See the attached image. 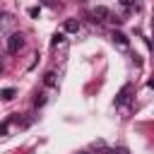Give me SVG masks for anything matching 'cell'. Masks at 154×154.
<instances>
[{"label": "cell", "mask_w": 154, "mask_h": 154, "mask_svg": "<svg viewBox=\"0 0 154 154\" xmlns=\"http://www.w3.org/2000/svg\"><path fill=\"white\" fill-rule=\"evenodd\" d=\"M120 5H123V7H132V5H135V0H120Z\"/></svg>", "instance_id": "8fae6325"}, {"label": "cell", "mask_w": 154, "mask_h": 154, "mask_svg": "<svg viewBox=\"0 0 154 154\" xmlns=\"http://www.w3.org/2000/svg\"><path fill=\"white\" fill-rule=\"evenodd\" d=\"M108 19H111V12H108V7L99 5V7L94 10V22H108Z\"/></svg>", "instance_id": "7a4b0ae2"}, {"label": "cell", "mask_w": 154, "mask_h": 154, "mask_svg": "<svg viewBox=\"0 0 154 154\" xmlns=\"http://www.w3.org/2000/svg\"><path fill=\"white\" fill-rule=\"evenodd\" d=\"M113 41H116L118 46H123V48H128V36H125L123 31H113Z\"/></svg>", "instance_id": "277c9868"}, {"label": "cell", "mask_w": 154, "mask_h": 154, "mask_svg": "<svg viewBox=\"0 0 154 154\" xmlns=\"http://www.w3.org/2000/svg\"><path fill=\"white\" fill-rule=\"evenodd\" d=\"M108 154H128V149L125 147H113V149H108Z\"/></svg>", "instance_id": "9c48e42d"}, {"label": "cell", "mask_w": 154, "mask_h": 154, "mask_svg": "<svg viewBox=\"0 0 154 154\" xmlns=\"http://www.w3.org/2000/svg\"><path fill=\"white\" fill-rule=\"evenodd\" d=\"M128 94H130V84H125V87L118 91V96H116V106H123V103L128 101Z\"/></svg>", "instance_id": "3957f363"}, {"label": "cell", "mask_w": 154, "mask_h": 154, "mask_svg": "<svg viewBox=\"0 0 154 154\" xmlns=\"http://www.w3.org/2000/svg\"><path fill=\"white\" fill-rule=\"evenodd\" d=\"M22 46H24V36H22V34H12V36L7 38V51H10V53H17Z\"/></svg>", "instance_id": "6da1fadb"}, {"label": "cell", "mask_w": 154, "mask_h": 154, "mask_svg": "<svg viewBox=\"0 0 154 154\" xmlns=\"http://www.w3.org/2000/svg\"><path fill=\"white\" fill-rule=\"evenodd\" d=\"M0 70H2V60H0Z\"/></svg>", "instance_id": "5bb4252c"}, {"label": "cell", "mask_w": 154, "mask_h": 154, "mask_svg": "<svg viewBox=\"0 0 154 154\" xmlns=\"http://www.w3.org/2000/svg\"><path fill=\"white\" fill-rule=\"evenodd\" d=\"M43 103H46V94H36V96H34V106L38 108V106H43Z\"/></svg>", "instance_id": "ba28073f"}, {"label": "cell", "mask_w": 154, "mask_h": 154, "mask_svg": "<svg viewBox=\"0 0 154 154\" xmlns=\"http://www.w3.org/2000/svg\"><path fill=\"white\" fill-rule=\"evenodd\" d=\"M149 87H154V79H149Z\"/></svg>", "instance_id": "4fadbf2b"}, {"label": "cell", "mask_w": 154, "mask_h": 154, "mask_svg": "<svg viewBox=\"0 0 154 154\" xmlns=\"http://www.w3.org/2000/svg\"><path fill=\"white\" fill-rule=\"evenodd\" d=\"M79 154H89V152H79Z\"/></svg>", "instance_id": "9a60e30c"}, {"label": "cell", "mask_w": 154, "mask_h": 154, "mask_svg": "<svg viewBox=\"0 0 154 154\" xmlns=\"http://www.w3.org/2000/svg\"><path fill=\"white\" fill-rule=\"evenodd\" d=\"M63 41H65V36H63V34H55L51 43H53V46H58V43H63Z\"/></svg>", "instance_id": "30bf717a"}, {"label": "cell", "mask_w": 154, "mask_h": 154, "mask_svg": "<svg viewBox=\"0 0 154 154\" xmlns=\"http://www.w3.org/2000/svg\"><path fill=\"white\" fill-rule=\"evenodd\" d=\"M77 29H79V22L77 19H67L65 22V31H77Z\"/></svg>", "instance_id": "8992f818"}, {"label": "cell", "mask_w": 154, "mask_h": 154, "mask_svg": "<svg viewBox=\"0 0 154 154\" xmlns=\"http://www.w3.org/2000/svg\"><path fill=\"white\" fill-rule=\"evenodd\" d=\"M7 125H10V123H2V125H0V135H5V132H7Z\"/></svg>", "instance_id": "7c38bea8"}, {"label": "cell", "mask_w": 154, "mask_h": 154, "mask_svg": "<svg viewBox=\"0 0 154 154\" xmlns=\"http://www.w3.org/2000/svg\"><path fill=\"white\" fill-rule=\"evenodd\" d=\"M43 82H46L48 87H53V84H55V72H46V77H43Z\"/></svg>", "instance_id": "52a82bcc"}, {"label": "cell", "mask_w": 154, "mask_h": 154, "mask_svg": "<svg viewBox=\"0 0 154 154\" xmlns=\"http://www.w3.org/2000/svg\"><path fill=\"white\" fill-rule=\"evenodd\" d=\"M14 94H17V91H14L12 87H7V89H2V91H0V96H2L5 101H12V99H14Z\"/></svg>", "instance_id": "5b68a950"}]
</instances>
